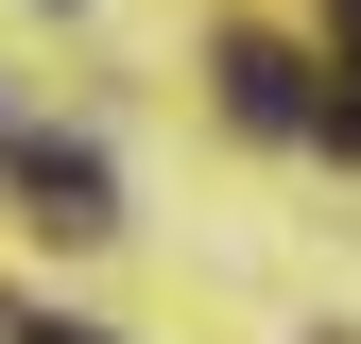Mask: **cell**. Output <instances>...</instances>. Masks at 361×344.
Here are the masks:
<instances>
[{"instance_id": "cell-1", "label": "cell", "mask_w": 361, "mask_h": 344, "mask_svg": "<svg viewBox=\"0 0 361 344\" xmlns=\"http://www.w3.org/2000/svg\"><path fill=\"white\" fill-rule=\"evenodd\" d=\"M0 172H18V207H35L52 241H104V224H121V190H104V155H86V138H35V121H0Z\"/></svg>"}, {"instance_id": "cell-2", "label": "cell", "mask_w": 361, "mask_h": 344, "mask_svg": "<svg viewBox=\"0 0 361 344\" xmlns=\"http://www.w3.org/2000/svg\"><path fill=\"white\" fill-rule=\"evenodd\" d=\"M224 104H241L258 138H310V121H327V104H310V69L276 52V35H224Z\"/></svg>"}, {"instance_id": "cell-3", "label": "cell", "mask_w": 361, "mask_h": 344, "mask_svg": "<svg viewBox=\"0 0 361 344\" xmlns=\"http://www.w3.org/2000/svg\"><path fill=\"white\" fill-rule=\"evenodd\" d=\"M0 344H121V327H69V310H35V293H0Z\"/></svg>"}, {"instance_id": "cell-4", "label": "cell", "mask_w": 361, "mask_h": 344, "mask_svg": "<svg viewBox=\"0 0 361 344\" xmlns=\"http://www.w3.org/2000/svg\"><path fill=\"white\" fill-rule=\"evenodd\" d=\"M327 18H344V69H361V0H327Z\"/></svg>"}]
</instances>
